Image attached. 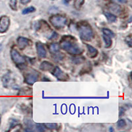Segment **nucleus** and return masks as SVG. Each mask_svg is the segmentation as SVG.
<instances>
[{
  "instance_id": "nucleus-1",
  "label": "nucleus",
  "mask_w": 132,
  "mask_h": 132,
  "mask_svg": "<svg viewBox=\"0 0 132 132\" xmlns=\"http://www.w3.org/2000/svg\"><path fill=\"white\" fill-rule=\"evenodd\" d=\"M75 40V38L71 36H63L59 44L60 48H62L71 55H81L83 52V50L74 41Z\"/></svg>"
},
{
  "instance_id": "nucleus-2",
  "label": "nucleus",
  "mask_w": 132,
  "mask_h": 132,
  "mask_svg": "<svg viewBox=\"0 0 132 132\" xmlns=\"http://www.w3.org/2000/svg\"><path fill=\"white\" fill-rule=\"evenodd\" d=\"M77 29L80 38L82 40L91 41L94 38V32L90 24L86 21H81L77 24Z\"/></svg>"
},
{
  "instance_id": "nucleus-3",
  "label": "nucleus",
  "mask_w": 132,
  "mask_h": 132,
  "mask_svg": "<svg viewBox=\"0 0 132 132\" xmlns=\"http://www.w3.org/2000/svg\"><path fill=\"white\" fill-rule=\"evenodd\" d=\"M49 21L55 29H61L67 24L68 19L63 15H54L50 17Z\"/></svg>"
},
{
  "instance_id": "nucleus-4",
  "label": "nucleus",
  "mask_w": 132,
  "mask_h": 132,
  "mask_svg": "<svg viewBox=\"0 0 132 132\" xmlns=\"http://www.w3.org/2000/svg\"><path fill=\"white\" fill-rule=\"evenodd\" d=\"M39 74L35 70H30L24 75V82L29 85H32L38 81Z\"/></svg>"
},
{
  "instance_id": "nucleus-5",
  "label": "nucleus",
  "mask_w": 132,
  "mask_h": 132,
  "mask_svg": "<svg viewBox=\"0 0 132 132\" xmlns=\"http://www.w3.org/2000/svg\"><path fill=\"white\" fill-rule=\"evenodd\" d=\"M11 57L13 62L17 65H23L26 63V60L23 56H21L16 49H11Z\"/></svg>"
},
{
  "instance_id": "nucleus-6",
  "label": "nucleus",
  "mask_w": 132,
  "mask_h": 132,
  "mask_svg": "<svg viewBox=\"0 0 132 132\" xmlns=\"http://www.w3.org/2000/svg\"><path fill=\"white\" fill-rule=\"evenodd\" d=\"M52 74L54 77H56V78L57 79V80H60V81H66L69 78L68 75L66 73H65L63 71L60 69L59 67H57V66L54 67L53 70L52 71Z\"/></svg>"
},
{
  "instance_id": "nucleus-7",
  "label": "nucleus",
  "mask_w": 132,
  "mask_h": 132,
  "mask_svg": "<svg viewBox=\"0 0 132 132\" xmlns=\"http://www.w3.org/2000/svg\"><path fill=\"white\" fill-rule=\"evenodd\" d=\"M10 25V19L7 15H3L0 17V32H5Z\"/></svg>"
},
{
  "instance_id": "nucleus-8",
  "label": "nucleus",
  "mask_w": 132,
  "mask_h": 132,
  "mask_svg": "<svg viewBox=\"0 0 132 132\" xmlns=\"http://www.w3.org/2000/svg\"><path fill=\"white\" fill-rule=\"evenodd\" d=\"M30 40L23 36H19L16 39V44L20 50H24L30 44Z\"/></svg>"
},
{
  "instance_id": "nucleus-9",
  "label": "nucleus",
  "mask_w": 132,
  "mask_h": 132,
  "mask_svg": "<svg viewBox=\"0 0 132 132\" xmlns=\"http://www.w3.org/2000/svg\"><path fill=\"white\" fill-rule=\"evenodd\" d=\"M36 50L38 56L40 58H44L46 56V50L43 44L40 42H37L36 43Z\"/></svg>"
},
{
  "instance_id": "nucleus-10",
  "label": "nucleus",
  "mask_w": 132,
  "mask_h": 132,
  "mask_svg": "<svg viewBox=\"0 0 132 132\" xmlns=\"http://www.w3.org/2000/svg\"><path fill=\"white\" fill-rule=\"evenodd\" d=\"M86 46H87V56H88V57L91 59L95 58L98 54V50L90 44H87Z\"/></svg>"
},
{
  "instance_id": "nucleus-11",
  "label": "nucleus",
  "mask_w": 132,
  "mask_h": 132,
  "mask_svg": "<svg viewBox=\"0 0 132 132\" xmlns=\"http://www.w3.org/2000/svg\"><path fill=\"white\" fill-rule=\"evenodd\" d=\"M54 68V65L48 61H43L39 66L40 69L43 71H52Z\"/></svg>"
},
{
  "instance_id": "nucleus-12",
  "label": "nucleus",
  "mask_w": 132,
  "mask_h": 132,
  "mask_svg": "<svg viewBox=\"0 0 132 132\" xmlns=\"http://www.w3.org/2000/svg\"><path fill=\"white\" fill-rule=\"evenodd\" d=\"M108 9L111 11L112 13L116 14V15H119V14H120V13L122 12V7L117 3H112L110 4Z\"/></svg>"
},
{
  "instance_id": "nucleus-13",
  "label": "nucleus",
  "mask_w": 132,
  "mask_h": 132,
  "mask_svg": "<svg viewBox=\"0 0 132 132\" xmlns=\"http://www.w3.org/2000/svg\"><path fill=\"white\" fill-rule=\"evenodd\" d=\"M48 50H49V52L51 54H56V53L59 52L60 50V44L57 43H51L48 46Z\"/></svg>"
},
{
  "instance_id": "nucleus-14",
  "label": "nucleus",
  "mask_w": 132,
  "mask_h": 132,
  "mask_svg": "<svg viewBox=\"0 0 132 132\" xmlns=\"http://www.w3.org/2000/svg\"><path fill=\"white\" fill-rule=\"evenodd\" d=\"M102 38L104 42V47L106 48H109L112 46V40L111 38L109 36H106V35H102Z\"/></svg>"
},
{
  "instance_id": "nucleus-15",
  "label": "nucleus",
  "mask_w": 132,
  "mask_h": 132,
  "mask_svg": "<svg viewBox=\"0 0 132 132\" xmlns=\"http://www.w3.org/2000/svg\"><path fill=\"white\" fill-rule=\"evenodd\" d=\"M104 15L106 17L107 20L109 23H112L116 22L117 21V16H116L114 14L112 13H108V12H105L104 13Z\"/></svg>"
},
{
  "instance_id": "nucleus-16",
  "label": "nucleus",
  "mask_w": 132,
  "mask_h": 132,
  "mask_svg": "<svg viewBox=\"0 0 132 132\" xmlns=\"http://www.w3.org/2000/svg\"><path fill=\"white\" fill-rule=\"evenodd\" d=\"M10 80L11 76L9 75V73H7L3 75V77H2V82H3V85L5 87H7L8 84L10 82Z\"/></svg>"
},
{
  "instance_id": "nucleus-17",
  "label": "nucleus",
  "mask_w": 132,
  "mask_h": 132,
  "mask_svg": "<svg viewBox=\"0 0 132 132\" xmlns=\"http://www.w3.org/2000/svg\"><path fill=\"white\" fill-rule=\"evenodd\" d=\"M44 128L50 130H55L57 129V124L56 123H44Z\"/></svg>"
},
{
  "instance_id": "nucleus-18",
  "label": "nucleus",
  "mask_w": 132,
  "mask_h": 132,
  "mask_svg": "<svg viewBox=\"0 0 132 132\" xmlns=\"http://www.w3.org/2000/svg\"><path fill=\"white\" fill-rule=\"evenodd\" d=\"M35 11H36L35 7H34L33 6H30L23 9V10L22 11V14H23V15H27V14L32 13H34L35 12Z\"/></svg>"
},
{
  "instance_id": "nucleus-19",
  "label": "nucleus",
  "mask_w": 132,
  "mask_h": 132,
  "mask_svg": "<svg viewBox=\"0 0 132 132\" xmlns=\"http://www.w3.org/2000/svg\"><path fill=\"white\" fill-rule=\"evenodd\" d=\"M85 0H75L74 2V7L77 10H79L82 6V5L84 4Z\"/></svg>"
},
{
  "instance_id": "nucleus-20",
  "label": "nucleus",
  "mask_w": 132,
  "mask_h": 132,
  "mask_svg": "<svg viewBox=\"0 0 132 132\" xmlns=\"http://www.w3.org/2000/svg\"><path fill=\"white\" fill-rule=\"evenodd\" d=\"M102 32H103V35H106V36H109L111 38L115 36V34H114V32L108 29H102Z\"/></svg>"
},
{
  "instance_id": "nucleus-21",
  "label": "nucleus",
  "mask_w": 132,
  "mask_h": 132,
  "mask_svg": "<svg viewBox=\"0 0 132 132\" xmlns=\"http://www.w3.org/2000/svg\"><path fill=\"white\" fill-rule=\"evenodd\" d=\"M9 6L12 10H17V1L16 0H10L9 1Z\"/></svg>"
},
{
  "instance_id": "nucleus-22",
  "label": "nucleus",
  "mask_w": 132,
  "mask_h": 132,
  "mask_svg": "<svg viewBox=\"0 0 132 132\" xmlns=\"http://www.w3.org/2000/svg\"><path fill=\"white\" fill-rule=\"evenodd\" d=\"M126 126V120L123 119H120L118 120V122H117V127L118 129H122V128H125Z\"/></svg>"
},
{
  "instance_id": "nucleus-23",
  "label": "nucleus",
  "mask_w": 132,
  "mask_h": 132,
  "mask_svg": "<svg viewBox=\"0 0 132 132\" xmlns=\"http://www.w3.org/2000/svg\"><path fill=\"white\" fill-rule=\"evenodd\" d=\"M63 57H64V56L60 52H57L56 54H54V59L55 60H56V61H60V60H62L63 58Z\"/></svg>"
},
{
  "instance_id": "nucleus-24",
  "label": "nucleus",
  "mask_w": 132,
  "mask_h": 132,
  "mask_svg": "<svg viewBox=\"0 0 132 132\" xmlns=\"http://www.w3.org/2000/svg\"><path fill=\"white\" fill-rule=\"evenodd\" d=\"M85 60V59L84 58V57H74V59L73 60V61L74 63H75L76 64H80V63H82V62H84Z\"/></svg>"
},
{
  "instance_id": "nucleus-25",
  "label": "nucleus",
  "mask_w": 132,
  "mask_h": 132,
  "mask_svg": "<svg viewBox=\"0 0 132 132\" xmlns=\"http://www.w3.org/2000/svg\"><path fill=\"white\" fill-rule=\"evenodd\" d=\"M125 40H126V44L129 46V47L131 48V36H127Z\"/></svg>"
},
{
  "instance_id": "nucleus-26",
  "label": "nucleus",
  "mask_w": 132,
  "mask_h": 132,
  "mask_svg": "<svg viewBox=\"0 0 132 132\" xmlns=\"http://www.w3.org/2000/svg\"><path fill=\"white\" fill-rule=\"evenodd\" d=\"M36 129L38 131H45V128L42 126V125L41 124H37L36 125Z\"/></svg>"
},
{
  "instance_id": "nucleus-27",
  "label": "nucleus",
  "mask_w": 132,
  "mask_h": 132,
  "mask_svg": "<svg viewBox=\"0 0 132 132\" xmlns=\"http://www.w3.org/2000/svg\"><path fill=\"white\" fill-rule=\"evenodd\" d=\"M30 1L31 0H20V2L23 5H27L30 3Z\"/></svg>"
},
{
  "instance_id": "nucleus-28",
  "label": "nucleus",
  "mask_w": 132,
  "mask_h": 132,
  "mask_svg": "<svg viewBox=\"0 0 132 132\" xmlns=\"http://www.w3.org/2000/svg\"><path fill=\"white\" fill-rule=\"evenodd\" d=\"M116 1L120 3H126L127 2V0H116Z\"/></svg>"
},
{
  "instance_id": "nucleus-29",
  "label": "nucleus",
  "mask_w": 132,
  "mask_h": 132,
  "mask_svg": "<svg viewBox=\"0 0 132 132\" xmlns=\"http://www.w3.org/2000/svg\"><path fill=\"white\" fill-rule=\"evenodd\" d=\"M71 1V0H63V2H64V3H65V4H68V3H69Z\"/></svg>"
},
{
  "instance_id": "nucleus-30",
  "label": "nucleus",
  "mask_w": 132,
  "mask_h": 132,
  "mask_svg": "<svg viewBox=\"0 0 132 132\" xmlns=\"http://www.w3.org/2000/svg\"><path fill=\"white\" fill-rule=\"evenodd\" d=\"M2 49H3V46H2V44H0V52H2Z\"/></svg>"
},
{
  "instance_id": "nucleus-31",
  "label": "nucleus",
  "mask_w": 132,
  "mask_h": 132,
  "mask_svg": "<svg viewBox=\"0 0 132 132\" xmlns=\"http://www.w3.org/2000/svg\"><path fill=\"white\" fill-rule=\"evenodd\" d=\"M1 120H2V115L0 114V124H1Z\"/></svg>"
},
{
  "instance_id": "nucleus-32",
  "label": "nucleus",
  "mask_w": 132,
  "mask_h": 132,
  "mask_svg": "<svg viewBox=\"0 0 132 132\" xmlns=\"http://www.w3.org/2000/svg\"><path fill=\"white\" fill-rule=\"evenodd\" d=\"M110 131H114V129H113L112 128H110Z\"/></svg>"
},
{
  "instance_id": "nucleus-33",
  "label": "nucleus",
  "mask_w": 132,
  "mask_h": 132,
  "mask_svg": "<svg viewBox=\"0 0 132 132\" xmlns=\"http://www.w3.org/2000/svg\"><path fill=\"white\" fill-rule=\"evenodd\" d=\"M1 68H2V63L0 62V70H1Z\"/></svg>"
}]
</instances>
